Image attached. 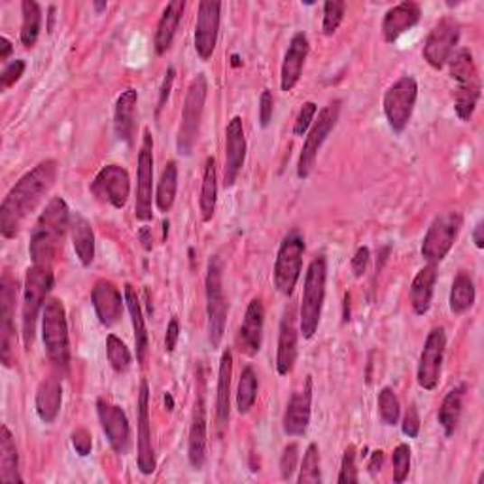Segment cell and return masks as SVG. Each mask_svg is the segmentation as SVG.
Wrapping results in <instances>:
<instances>
[{
	"label": "cell",
	"instance_id": "obj_28",
	"mask_svg": "<svg viewBox=\"0 0 484 484\" xmlns=\"http://www.w3.org/2000/svg\"><path fill=\"white\" fill-rule=\"evenodd\" d=\"M136 107H138V91L135 88H127L126 91H121L114 108V131L121 143H126L127 146H133L135 140Z\"/></svg>",
	"mask_w": 484,
	"mask_h": 484
},
{
	"label": "cell",
	"instance_id": "obj_62",
	"mask_svg": "<svg viewBox=\"0 0 484 484\" xmlns=\"http://www.w3.org/2000/svg\"><path fill=\"white\" fill-rule=\"evenodd\" d=\"M349 309H350V293H345V321H349V320H350Z\"/></svg>",
	"mask_w": 484,
	"mask_h": 484
},
{
	"label": "cell",
	"instance_id": "obj_16",
	"mask_svg": "<svg viewBox=\"0 0 484 484\" xmlns=\"http://www.w3.org/2000/svg\"><path fill=\"white\" fill-rule=\"evenodd\" d=\"M460 34L461 27L454 17H442L439 23H435L422 50L424 59H426V63L432 69L441 70L449 63V59L454 53V48L460 42Z\"/></svg>",
	"mask_w": 484,
	"mask_h": 484
},
{
	"label": "cell",
	"instance_id": "obj_36",
	"mask_svg": "<svg viewBox=\"0 0 484 484\" xmlns=\"http://www.w3.org/2000/svg\"><path fill=\"white\" fill-rule=\"evenodd\" d=\"M0 480L5 484H22L23 477L19 473V454L15 439L5 424L0 428Z\"/></svg>",
	"mask_w": 484,
	"mask_h": 484
},
{
	"label": "cell",
	"instance_id": "obj_11",
	"mask_svg": "<svg viewBox=\"0 0 484 484\" xmlns=\"http://www.w3.org/2000/svg\"><path fill=\"white\" fill-rule=\"evenodd\" d=\"M302 256H305V238L293 229L282 238L275 259V286L282 295L292 297L301 276Z\"/></svg>",
	"mask_w": 484,
	"mask_h": 484
},
{
	"label": "cell",
	"instance_id": "obj_8",
	"mask_svg": "<svg viewBox=\"0 0 484 484\" xmlns=\"http://www.w3.org/2000/svg\"><path fill=\"white\" fill-rule=\"evenodd\" d=\"M42 339L50 361L59 369H69L70 340L63 301L50 297L42 311Z\"/></svg>",
	"mask_w": 484,
	"mask_h": 484
},
{
	"label": "cell",
	"instance_id": "obj_41",
	"mask_svg": "<svg viewBox=\"0 0 484 484\" xmlns=\"http://www.w3.org/2000/svg\"><path fill=\"white\" fill-rule=\"evenodd\" d=\"M22 12H23V23H22V44L25 48H33L38 42L40 31H42V8L34 0H23L22 3Z\"/></svg>",
	"mask_w": 484,
	"mask_h": 484
},
{
	"label": "cell",
	"instance_id": "obj_14",
	"mask_svg": "<svg viewBox=\"0 0 484 484\" xmlns=\"http://www.w3.org/2000/svg\"><path fill=\"white\" fill-rule=\"evenodd\" d=\"M91 195L116 210L126 209L131 195V178L126 167L110 163L100 169L89 186Z\"/></svg>",
	"mask_w": 484,
	"mask_h": 484
},
{
	"label": "cell",
	"instance_id": "obj_30",
	"mask_svg": "<svg viewBox=\"0 0 484 484\" xmlns=\"http://www.w3.org/2000/svg\"><path fill=\"white\" fill-rule=\"evenodd\" d=\"M124 292H126V307L129 311L131 324H133V333H135L136 361L144 368L146 361H148V354H150V337H148V330H146L143 307H140L136 290L131 284H126Z\"/></svg>",
	"mask_w": 484,
	"mask_h": 484
},
{
	"label": "cell",
	"instance_id": "obj_61",
	"mask_svg": "<svg viewBox=\"0 0 484 484\" xmlns=\"http://www.w3.org/2000/svg\"><path fill=\"white\" fill-rule=\"evenodd\" d=\"M12 51H14V48H12L10 40L6 36L0 38V60H3V63H6L8 57L12 55Z\"/></svg>",
	"mask_w": 484,
	"mask_h": 484
},
{
	"label": "cell",
	"instance_id": "obj_45",
	"mask_svg": "<svg viewBox=\"0 0 484 484\" xmlns=\"http://www.w3.org/2000/svg\"><path fill=\"white\" fill-rule=\"evenodd\" d=\"M378 414L386 426H396L401 418L399 399L390 386H385L378 392Z\"/></svg>",
	"mask_w": 484,
	"mask_h": 484
},
{
	"label": "cell",
	"instance_id": "obj_47",
	"mask_svg": "<svg viewBox=\"0 0 484 484\" xmlns=\"http://www.w3.org/2000/svg\"><path fill=\"white\" fill-rule=\"evenodd\" d=\"M392 463H394V482L396 484L405 482L411 473V447L407 442H401V445L394 449Z\"/></svg>",
	"mask_w": 484,
	"mask_h": 484
},
{
	"label": "cell",
	"instance_id": "obj_48",
	"mask_svg": "<svg viewBox=\"0 0 484 484\" xmlns=\"http://www.w3.org/2000/svg\"><path fill=\"white\" fill-rule=\"evenodd\" d=\"M359 480L358 477V468H356V447L349 445L345 449L340 460V471H339V484H356Z\"/></svg>",
	"mask_w": 484,
	"mask_h": 484
},
{
	"label": "cell",
	"instance_id": "obj_15",
	"mask_svg": "<svg viewBox=\"0 0 484 484\" xmlns=\"http://www.w3.org/2000/svg\"><path fill=\"white\" fill-rule=\"evenodd\" d=\"M15 297L17 280L5 273L0 282V359L5 368H14L15 363Z\"/></svg>",
	"mask_w": 484,
	"mask_h": 484
},
{
	"label": "cell",
	"instance_id": "obj_19",
	"mask_svg": "<svg viewBox=\"0 0 484 484\" xmlns=\"http://www.w3.org/2000/svg\"><path fill=\"white\" fill-rule=\"evenodd\" d=\"M138 433H136V466L143 475H152L155 471V452L152 442V422H150V386L148 382H140L138 392Z\"/></svg>",
	"mask_w": 484,
	"mask_h": 484
},
{
	"label": "cell",
	"instance_id": "obj_35",
	"mask_svg": "<svg viewBox=\"0 0 484 484\" xmlns=\"http://www.w3.org/2000/svg\"><path fill=\"white\" fill-rule=\"evenodd\" d=\"M70 237L79 264H82V267H89L95 259V233L91 224L82 214H72Z\"/></svg>",
	"mask_w": 484,
	"mask_h": 484
},
{
	"label": "cell",
	"instance_id": "obj_23",
	"mask_svg": "<svg viewBox=\"0 0 484 484\" xmlns=\"http://www.w3.org/2000/svg\"><path fill=\"white\" fill-rule=\"evenodd\" d=\"M297 339H299V330H297V316H295V307L288 305L284 309L280 320L278 328V349H276V371L280 377H288L297 361Z\"/></svg>",
	"mask_w": 484,
	"mask_h": 484
},
{
	"label": "cell",
	"instance_id": "obj_31",
	"mask_svg": "<svg viewBox=\"0 0 484 484\" xmlns=\"http://www.w3.org/2000/svg\"><path fill=\"white\" fill-rule=\"evenodd\" d=\"M231 377H233V352L226 350L219 359L218 390H216V418L218 428L224 430L231 414Z\"/></svg>",
	"mask_w": 484,
	"mask_h": 484
},
{
	"label": "cell",
	"instance_id": "obj_18",
	"mask_svg": "<svg viewBox=\"0 0 484 484\" xmlns=\"http://www.w3.org/2000/svg\"><path fill=\"white\" fill-rule=\"evenodd\" d=\"M97 416L110 449L119 456H127L131 449V426L126 411L108 399L100 397L97 399Z\"/></svg>",
	"mask_w": 484,
	"mask_h": 484
},
{
	"label": "cell",
	"instance_id": "obj_53",
	"mask_svg": "<svg viewBox=\"0 0 484 484\" xmlns=\"http://www.w3.org/2000/svg\"><path fill=\"white\" fill-rule=\"evenodd\" d=\"M70 441H72V447H74L76 454H79L82 458H86V456L91 454L93 437H91V433L86 428L74 430L72 435H70Z\"/></svg>",
	"mask_w": 484,
	"mask_h": 484
},
{
	"label": "cell",
	"instance_id": "obj_27",
	"mask_svg": "<svg viewBox=\"0 0 484 484\" xmlns=\"http://www.w3.org/2000/svg\"><path fill=\"white\" fill-rule=\"evenodd\" d=\"M207 405L203 396L195 399L190 437H188V460L195 471H200L207 463Z\"/></svg>",
	"mask_w": 484,
	"mask_h": 484
},
{
	"label": "cell",
	"instance_id": "obj_39",
	"mask_svg": "<svg viewBox=\"0 0 484 484\" xmlns=\"http://www.w3.org/2000/svg\"><path fill=\"white\" fill-rule=\"evenodd\" d=\"M218 203V172H216V159L207 157L205 161V172H203V186H200L199 197V209L203 221H210L216 214Z\"/></svg>",
	"mask_w": 484,
	"mask_h": 484
},
{
	"label": "cell",
	"instance_id": "obj_9",
	"mask_svg": "<svg viewBox=\"0 0 484 484\" xmlns=\"http://www.w3.org/2000/svg\"><path fill=\"white\" fill-rule=\"evenodd\" d=\"M340 116V100L335 98L328 107L321 108L318 112V119H314V124L311 131L305 136V143H302L299 161H297V178L299 180H307L316 165L318 152L324 146L328 136L335 129L337 121Z\"/></svg>",
	"mask_w": 484,
	"mask_h": 484
},
{
	"label": "cell",
	"instance_id": "obj_54",
	"mask_svg": "<svg viewBox=\"0 0 484 484\" xmlns=\"http://www.w3.org/2000/svg\"><path fill=\"white\" fill-rule=\"evenodd\" d=\"M273 112H275V98L271 89H264L259 97V126L267 129L271 126L273 119Z\"/></svg>",
	"mask_w": 484,
	"mask_h": 484
},
{
	"label": "cell",
	"instance_id": "obj_33",
	"mask_svg": "<svg viewBox=\"0 0 484 484\" xmlns=\"http://www.w3.org/2000/svg\"><path fill=\"white\" fill-rule=\"evenodd\" d=\"M184 10H186L184 0H172V3H169L167 8L163 10V15H161L159 19L155 40H154L157 55H165L171 50L178 25L182 22V15H184Z\"/></svg>",
	"mask_w": 484,
	"mask_h": 484
},
{
	"label": "cell",
	"instance_id": "obj_10",
	"mask_svg": "<svg viewBox=\"0 0 484 484\" xmlns=\"http://www.w3.org/2000/svg\"><path fill=\"white\" fill-rule=\"evenodd\" d=\"M463 228V216L460 210H447L433 218L426 237L422 240V257L428 264H441L449 256L454 242Z\"/></svg>",
	"mask_w": 484,
	"mask_h": 484
},
{
	"label": "cell",
	"instance_id": "obj_50",
	"mask_svg": "<svg viewBox=\"0 0 484 484\" xmlns=\"http://www.w3.org/2000/svg\"><path fill=\"white\" fill-rule=\"evenodd\" d=\"M316 112H318V107H316V103H312V100H307V103L301 107L295 124H293V135L295 136H305L311 131V127L314 124Z\"/></svg>",
	"mask_w": 484,
	"mask_h": 484
},
{
	"label": "cell",
	"instance_id": "obj_12",
	"mask_svg": "<svg viewBox=\"0 0 484 484\" xmlns=\"http://www.w3.org/2000/svg\"><path fill=\"white\" fill-rule=\"evenodd\" d=\"M416 98L418 84L413 76H401L386 89L385 98H382V108H385L386 121L394 133L401 135L407 129L416 107Z\"/></svg>",
	"mask_w": 484,
	"mask_h": 484
},
{
	"label": "cell",
	"instance_id": "obj_51",
	"mask_svg": "<svg viewBox=\"0 0 484 484\" xmlns=\"http://www.w3.org/2000/svg\"><path fill=\"white\" fill-rule=\"evenodd\" d=\"M297 460H299V447L297 442H292V445L284 447L280 456V477L284 480H290L295 468H297Z\"/></svg>",
	"mask_w": 484,
	"mask_h": 484
},
{
	"label": "cell",
	"instance_id": "obj_13",
	"mask_svg": "<svg viewBox=\"0 0 484 484\" xmlns=\"http://www.w3.org/2000/svg\"><path fill=\"white\" fill-rule=\"evenodd\" d=\"M136 200H135V216L138 221H150L154 212V138L150 129H144L143 144L138 150L136 159Z\"/></svg>",
	"mask_w": 484,
	"mask_h": 484
},
{
	"label": "cell",
	"instance_id": "obj_32",
	"mask_svg": "<svg viewBox=\"0 0 484 484\" xmlns=\"http://www.w3.org/2000/svg\"><path fill=\"white\" fill-rule=\"evenodd\" d=\"M437 265L428 264L426 267H422L411 284V305L414 314L424 316L428 314L432 309V301H433V292L437 284Z\"/></svg>",
	"mask_w": 484,
	"mask_h": 484
},
{
	"label": "cell",
	"instance_id": "obj_2",
	"mask_svg": "<svg viewBox=\"0 0 484 484\" xmlns=\"http://www.w3.org/2000/svg\"><path fill=\"white\" fill-rule=\"evenodd\" d=\"M70 210L63 197H53L38 216L31 233L29 254L33 265L53 267V261L63 250V240L70 229Z\"/></svg>",
	"mask_w": 484,
	"mask_h": 484
},
{
	"label": "cell",
	"instance_id": "obj_40",
	"mask_svg": "<svg viewBox=\"0 0 484 484\" xmlns=\"http://www.w3.org/2000/svg\"><path fill=\"white\" fill-rule=\"evenodd\" d=\"M176 191H178V165L176 161H169L163 172H161L155 190V207L159 209V212L163 214L171 212L176 200Z\"/></svg>",
	"mask_w": 484,
	"mask_h": 484
},
{
	"label": "cell",
	"instance_id": "obj_59",
	"mask_svg": "<svg viewBox=\"0 0 484 484\" xmlns=\"http://www.w3.org/2000/svg\"><path fill=\"white\" fill-rule=\"evenodd\" d=\"M138 238H140V242H143V248L146 250V252H152V248H154V238H152V229L150 228H140L138 229Z\"/></svg>",
	"mask_w": 484,
	"mask_h": 484
},
{
	"label": "cell",
	"instance_id": "obj_26",
	"mask_svg": "<svg viewBox=\"0 0 484 484\" xmlns=\"http://www.w3.org/2000/svg\"><path fill=\"white\" fill-rule=\"evenodd\" d=\"M309 36L305 33H295L290 40V46L280 69V88L284 93L292 91L299 84L302 69H305V60L309 57Z\"/></svg>",
	"mask_w": 484,
	"mask_h": 484
},
{
	"label": "cell",
	"instance_id": "obj_46",
	"mask_svg": "<svg viewBox=\"0 0 484 484\" xmlns=\"http://www.w3.org/2000/svg\"><path fill=\"white\" fill-rule=\"evenodd\" d=\"M345 12H347V3H342V0H328L324 5V22H321V31H324L326 36H333L342 19H345Z\"/></svg>",
	"mask_w": 484,
	"mask_h": 484
},
{
	"label": "cell",
	"instance_id": "obj_7",
	"mask_svg": "<svg viewBox=\"0 0 484 484\" xmlns=\"http://www.w3.org/2000/svg\"><path fill=\"white\" fill-rule=\"evenodd\" d=\"M207 331L212 349H218L228 324V299L224 292V261L212 256L207 265Z\"/></svg>",
	"mask_w": 484,
	"mask_h": 484
},
{
	"label": "cell",
	"instance_id": "obj_55",
	"mask_svg": "<svg viewBox=\"0 0 484 484\" xmlns=\"http://www.w3.org/2000/svg\"><path fill=\"white\" fill-rule=\"evenodd\" d=\"M369 261H371V250L368 247H359L350 261V267H352V273L356 278H361L363 275H366V271L369 267Z\"/></svg>",
	"mask_w": 484,
	"mask_h": 484
},
{
	"label": "cell",
	"instance_id": "obj_56",
	"mask_svg": "<svg viewBox=\"0 0 484 484\" xmlns=\"http://www.w3.org/2000/svg\"><path fill=\"white\" fill-rule=\"evenodd\" d=\"M174 78H176V69L174 67H169L167 72H165V78H163V84H161L159 88V100H157V114L165 108L167 100L171 97V91H172V84H174Z\"/></svg>",
	"mask_w": 484,
	"mask_h": 484
},
{
	"label": "cell",
	"instance_id": "obj_17",
	"mask_svg": "<svg viewBox=\"0 0 484 484\" xmlns=\"http://www.w3.org/2000/svg\"><path fill=\"white\" fill-rule=\"evenodd\" d=\"M445 350H447V333L445 328H433L426 342H424V349L420 352V361H418V371H416V380L418 386L433 392L439 385L441 378V369H442V359H445Z\"/></svg>",
	"mask_w": 484,
	"mask_h": 484
},
{
	"label": "cell",
	"instance_id": "obj_3",
	"mask_svg": "<svg viewBox=\"0 0 484 484\" xmlns=\"http://www.w3.org/2000/svg\"><path fill=\"white\" fill-rule=\"evenodd\" d=\"M326 282H328V259L324 254L316 256L305 275V288H302L301 307H299V333L302 339H312L318 331L321 309L326 301Z\"/></svg>",
	"mask_w": 484,
	"mask_h": 484
},
{
	"label": "cell",
	"instance_id": "obj_63",
	"mask_svg": "<svg viewBox=\"0 0 484 484\" xmlns=\"http://www.w3.org/2000/svg\"><path fill=\"white\" fill-rule=\"evenodd\" d=\"M93 8L97 14H103L108 8V3H93Z\"/></svg>",
	"mask_w": 484,
	"mask_h": 484
},
{
	"label": "cell",
	"instance_id": "obj_37",
	"mask_svg": "<svg viewBox=\"0 0 484 484\" xmlns=\"http://www.w3.org/2000/svg\"><path fill=\"white\" fill-rule=\"evenodd\" d=\"M463 396H466V386H458L452 388L445 399H442L439 413H437V420L439 426L442 428V433L447 437H452L458 430V424L461 418V411H463Z\"/></svg>",
	"mask_w": 484,
	"mask_h": 484
},
{
	"label": "cell",
	"instance_id": "obj_57",
	"mask_svg": "<svg viewBox=\"0 0 484 484\" xmlns=\"http://www.w3.org/2000/svg\"><path fill=\"white\" fill-rule=\"evenodd\" d=\"M178 339H180V324H178V320L172 318L169 321V326H167V333H165V350L169 354H172L176 350V345H178Z\"/></svg>",
	"mask_w": 484,
	"mask_h": 484
},
{
	"label": "cell",
	"instance_id": "obj_22",
	"mask_svg": "<svg viewBox=\"0 0 484 484\" xmlns=\"http://www.w3.org/2000/svg\"><path fill=\"white\" fill-rule=\"evenodd\" d=\"M247 161V136L242 117L235 116L226 127V165H224V186L233 188L235 182L245 167Z\"/></svg>",
	"mask_w": 484,
	"mask_h": 484
},
{
	"label": "cell",
	"instance_id": "obj_20",
	"mask_svg": "<svg viewBox=\"0 0 484 484\" xmlns=\"http://www.w3.org/2000/svg\"><path fill=\"white\" fill-rule=\"evenodd\" d=\"M221 3L218 0H203L199 3V14L195 23V51L200 60H209L214 55L219 34Z\"/></svg>",
	"mask_w": 484,
	"mask_h": 484
},
{
	"label": "cell",
	"instance_id": "obj_21",
	"mask_svg": "<svg viewBox=\"0 0 484 484\" xmlns=\"http://www.w3.org/2000/svg\"><path fill=\"white\" fill-rule=\"evenodd\" d=\"M312 414V377H307L305 385L292 394L284 416H282V428L290 437H302L309 430Z\"/></svg>",
	"mask_w": 484,
	"mask_h": 484
},
{
	"label": "cell",
	"instance_id": "obj_52",
	"mask_svg": "<svg viewBox=\"0 0 484 484\" xmlns=\"http://www.w3.org/2000/svg\"><path fill=\"white\" fill-rule=\"evenodd\" d=\"M401 432H403V435L409 437V439H416L420 435V416H418L414 403H411L409 409L405 411V414H403Z\"/></svg>",
	"mask_w": 484,
	"mask_h": 484
},
{
	"label": "cell",
	"instance_id": "obj_60",
	"mask_svg": "<svg viewBox=\"0 0 484 484\" xmlns=\"http://www.w3.org/2000/svg\"><path fill=\"white\" fill-rule=\"evenodd\" d=\"M482 231H484V221L479 219V221H477V226H475V229H473V242H475V247H477L479 250L484 248V235H482Z\"/></svg>",
	"mask_w": 484,
	"mask_h": 484
},
{
	"label": "cell",
	"instance_id": "obj_42",
	"mask_svg": "<svg viewBox=\"0 0 484 484\" xmlns=\"http://www.w3.org/2000/svg\"><path fill=\"white\" fill-rule=\"evenodd\" d=\"M257 399V375L252 366H247L240 373L237 386V409L240 414H248Z\"/></svg>",
	"mask_w": 484,
	"mask_h": 484
},
{
	"label": "cell",
	"instance_id": "obj_29",
	"mask_svg": "<svg viewBox=\"0 0 484 484\" xmlns=\"http://www.w3.org/2000/svg\"><path fill=\"white\" fill-rule=\"evenodd\" d=\"M420 6L416 3H399L390 8L382 19V34L388 44L397 42V40L411 31L420 22Z\"/></svg>",
	"mask_w": 484,
	"mask_h": 484
},
{
	"label": "cell",
	"instance_id": "obj_64",
	"mask_svg": "<svg viewBox=\"0 0 484 484\" xmlns=\"http://www.w3.org/2000/svg\"><path fill=\"white\" fill-rule=\"evenodd\" d=\"M165 403H169V411H172V397L169 394L165 396Z\"/></svg>",
	"mask_w": 484,
	"mask_h": 484
},
{
	"label": "cell",
	"instance_id": "obj_5",
	"mask_svg": "<svg viewBox=\"0 0 484 484\" xmlns=\"http://www.w3.org/2000/svg\"><path fill=\"white\" fill-rule=\"evenodd\" d=\"M53 269L48 265H33L27 269L25 288H23V309H22V324H23V345L31 350L36 333V321L40 312L44 311L48 295L53 288Z\"/></svg>",
	"mask_w": 484,
	"mask_h": 484
},
{
	"label": "cell",
	"instance_id": "obj_34",
	"mask_svg": "<svg viewBox=\"0 0 484 484\" xmlns=\"http://www.w3.org/2000/svg\"><path fill=\"white\" fill-rule=\"evenodd\" d=\"M60 405H63V386L57 378H44L36 388L34 407L38 418L44 424L55 422L59 416Z\"/></svg>",
	"mask_w": 484,
	"mask_h": 484
},
{
	"label": "cell",
	"instance_id": "obj_58",
	"mask_svg": "<svg viewBox=\"0 0 484 484\" xmlns=\"http://www.w3.org/2000/svg\"><path fill=\"white\" fill-rule=\"evenodd\" d=\"M382 463H385V452L382 451H375L369 458V463H368V470L371 475H377L380 470H382Z\"/></svg>",
	"mask_w": 484,
	"mask_h": 484
},
{
	"label": "cell",
	"instance_id": "obj_1",
	"mask_svg": "<svg viewBox=\"0 0 484 484\" xmlns=\"http://www.w3.org/2000/svg\"><path fill=\"white\" fill-rule=\"evenodd\" d=\"M59 174L55 159L40 161L36 167L15 182V186L0 205V233L5 238H15L27 218L42 203V199L53 188Z\"/></svg>",
	"mask_w": 484,
	"mask_h": 484
},
{
	"label": "cell",
	"instance_id": "obj_38",
	"mask_svg": "<svg viewBox=\"0 0 484 484\" xmlns=\"http://www.w3.org/2000/svg\"><path fill=\"white\" fill-rule=\"evenodd\" d=\"M477 299V290L473 276L468 271H458L454 276L452 288H451V297H449V307L454 314H466Z\"/></svg>",
	"mask_w": 484,
	"mask_h": 484
},
{
	"label": "cell",
	"instance_id": "obj_4",
	"mask_svg": "<svg viewBox=\"0 0 484 484\" xmlns=\"http://www.w3.org/2000/svg\"><path fill=\"white\" fill-rule=\"evenodd\" d=\"M451 78L458 84L454 91V110L461 121H470L480 98V76L473 53L461 48L449 59Z\"/></svg>",
	"mask_w": 484,
	"mask_h": 484
},
{
	"label": "cell",
	"instance_id": "obj_44",
	"mask_svg": "<svg viewBox=\"0 0 484 484\" xmlns=\"http://www.w3.org/2000/svg\"><path fill=\"white\" fill-rule=\"evenodd\" d=\"M107 358H108L110 368L119 375L129 371L133 363V356L126 342L112 333L107 337Z\"/></svg>",
	"mask_w": 484,
	"mask_h": 484
},
{
	"label": "cell",
	"instance_id": "obj_49",
	"mask_svg": "<svg viewBox=\"0 0 484 484\" xmlns=\"http://www.w3.org/2000/svg\"><path fill=\"white\" fill-rule=\"evenodd\" d=\"M27 69V63L23 59H14L5 67L3 74H0V91H8L12 86H15L22 79L23 72Z\"/></svg>",
	"mask_w": 484,
	"mask_h": 484
},
{
	"label": "cell",
	"instance_id": "obj_25",
	"mask_svg": "<svg viewBox=\"0 0 484 484\" xmlns=\"http://www.w3.org/2000/svg\"><path fill=\"white\" fill-rule=\"evenodd\" d=\"M264 326H265V309L264 301L259 297H254L248 302V309L242 320L238 335H237V345L238 350L247 356H256L264 345Z\"/></svg>",
	"mask_w": 484,
	"mask_h": 484
},
{
	"label": "cell",
	"instance_id": "obj_43",
	"mask_svg": "<svg viewBox=\"0 0 484 484\" xmlns=\"http://www.w3.org/2000/svg\"><path fill=\"white\" fill-rule=\"evenodd\" d=\"M297 482L299 484H320L321 482V460H320V449L316 442H311L305 454H302Z\"/></svg>",
	"mask_w": 484,
	"mask_h": 484
},
{
	"label": "cell",
	"instance_id": "obj_6",
	"mask_svg": "<svg viewBox=\"0 0 484 484\" xmlns=\"http://www.w3.org/2000/svg\"><path fill=\"white\" fill-rule=\"evenodd\" d=\"M207 95H209V79L203 72H200L191 79L186 100H184V108H182L180 127L176 135V150L180 155L188 157L191 155L195 148L200 121H203V114H205Z\"/></svg>",
	"mask_w": 484,
	"mask_h": 484
},
{
	"label": "cell",
	"instance_id": "obj_24",
	"mask_svg": "<svg viewBox=\"0 0 484 484\" xmlns=\"http://www.w3.org/2000/svg\"><path fill=\"white\" fill-rule=\"evenodd\" d=\"M91 302L98 321L105 328L116 326L121 316H124L126 299L121 297V292L117 290L114 282L107 278H100L95 282L91 292Z\"/></svg>",
	"mask_w": 484,
	"mask_h": 484
}]
</instances>
